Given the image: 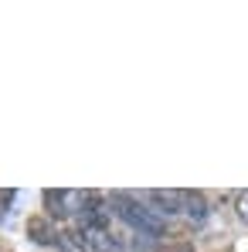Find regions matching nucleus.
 <instances>
[{
  "instance_id": "423d86ee",
  "label": "nucleus",
  "mask_w": 248,
  "mask_h": 252,
  "mask_svg": "<svg viewBox=\"0 0 248 252\" xmlns=\"http://www.w3.org/2000/svg\"><path fill=\"white\" fill-rule=\"evenodd\" d=\"M235 215L248 225V191H238V194H235Z\"/></svg>"
},
{
  "instance_id": "0eeeda50",
  "label": "nucleus",
  "mask_w": 248,
  "mask_h": 252,
  "mask_svg": "<svg viewBox=\"0 0 248 252\" xmlns=\"http://www.w3.org/2000/svg\"><path fill=\"white\" fill-rule=\"evenodd\" d=\"M10 201V194H0V215H3V205Z\"/></svg>"
},
{
  "instance_id": "20e7f679",
  "label": "nucleus",
  "mask_w": 248,
  "mask_h": 252,
  "mask_svg": "<svg viewBox=\"0 0 248 252\" xmlns=\"http://www.w3.org/2000/svg\"><path fill=\"white\" fill-rule=\"evenodd\" d=\"M28 235L38 242V246H58V232L48 218H28Z\"/></svg>"
},
{
  "instance_id": "7ed1b4c3",
  "label": "nucleus",
  "mask_w": 248,
  "mask_h": 252,
  "mask_svg": "<svg viewBox=\"0 0 248 252\" xmlns=\"http://www.w3.org/2000/svg\"><path fill=\"white\" fill-rule=\"evenodd\" d=\"M146 198H150V205H153V215L160 211V215H180L184 211V191H146Z\"/></svg>"
},
{
  "instance_id": "39448f33",
  "label": "nucleus",
  "mask_w": 248,
  "mask_h": 252,
  "mask_svg": "<svg viewBox=\"0 0 248 252\" xmlns=\"http://www.w3.org/2000/svg\"><path fill=\"white\" fill-rule=\"evenodd\" d=\"M184 215L191 221H204L207 218V201L201 191H184Z\"/></svg>"
},
{
  "instance_id": "f03ea898",
  "label": "nucleus",
  "mask_w": 248,
  "mask_h": 252,
  "mask_svg": "<svg viewBox=\"0 0 248 252\" xmlns=\"http://www.w3.org/2000/svg\"><path fill=\"white\" fill-rule=\"evenodd\" d=\"M85 194L88 191H44V208L55 218H75L82 215Z\"/></svg>"
},
{
  "instance_id": "f257e3e1",
  "label": "nucleus",
  "mask_w": 248,
  "mask_h": 252,
  "mask_svg": "<svg viewBox=\"0 0 248 252\" xmlns=\"http://www.w3.org/2000/svg\"><path fill=\"white\" fill-rule=\"evenodd\" d=\"M109 205H116V215L123 218V221L133 228V232H136V235H150V239L164 235V221L153 215V208H143L133 194L116 191V194H109Z\"/></svg>"
}]
</instances>
